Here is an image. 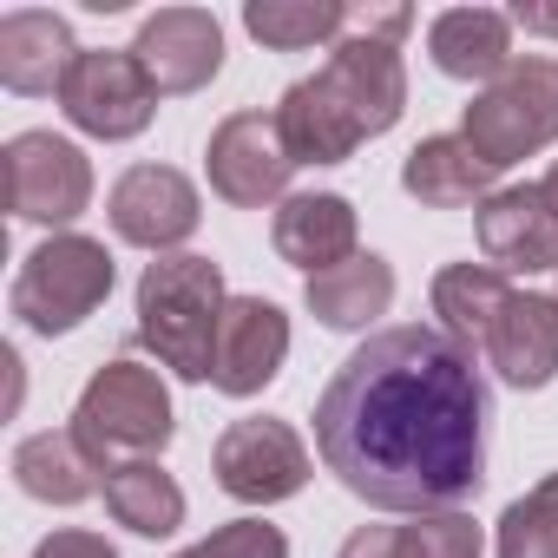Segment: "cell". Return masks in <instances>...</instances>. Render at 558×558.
<instances>
[{"instance_id":"obj_20","label":"cell","mask_w":558,"mask_h":558,"mask_svg":"<svg viewBox=\"0 0 558 558\" xmlns=\"http://www.w3.org/2000/svg\"><path fill=\"white\" fill-rule=\"evenodd\" d=\"M303 303H310V316H316L323 329H342V336H349V329H368V323H381V316L395 310V263L375 256V250H362V256H349V263L310 276V283H303Z\"/></svg>"},{"instance_id":"obj_25","label":"cell","mask_w":558,"mask_h":558,"mask_svg":"<svg viewBox=\"0 0 558 558\" xmlns=\"http://www.w3.org/2000/svg\"><path fill=\"white\" fill-rule=\"evenodd\" d=\"M243 27L269 53H303V47L342 40L349 34V8L342 0H243Z\"/></svg>"},{"instance_id":"obj_23","label":"cell","mask_w":558,"mask_h":558,"mask_svg":"<svg viewBox=\"0 0 558 558\" xmlns=\"http://www.w3.org/2000/svg\"><path fill=\"white\" fill-rule=\"evenodd\" d=\"M434 316H440V336H453L466 355H480L486 342H493V329H499V316H506V303L519 296L506 276L493 269V263H447L440 276H434Z\"/></svg>"},{"instance_id":"obj_21","label":"cell","mask_w":558,"mask_h":558,"mask_svg":"<svg viewBox=\"0 0 558 558\" xmlns=\"http://www.w3.org/2000/svg\"><path fill=\"white\" fill-rule=\"evenodd\" d=\"M427 60L447 80H499L512 66V14L499 8H447L427 27Z\"/></svg>"},{"instance_id":"obj_28","label":"cell","mask_w":558,"mask_h":558,"mask_svg":"<svg viewBox=\"0 0 558 558\" xmlns=\"http://www.w3.org/2000/svg\"><path fill=\"white\" fill-rule=\"evenodd\" d=\"M178 558H290V538L269 519H230V525H217L210 538H197Z\"/></svg>"},{"instance_id":"obj_5","label":"cell","mask_w":558,"mask_h":558,"mask_svg":"<svg viewBox=\"0 0 558 558\" xmlns=\"http://www.w3.org/2000/svg\"><path fill=\"white\" fill-rule=\"evenodd\" d=\"M460 138L493 165L512 171L519 158L558 145V60H512L460 119Z\"/></svg>"},{"instance_id":"obj_31","label":"cell","mask_w":558,"mask_h":558,"mask_svg":"<svg viewBox=\"0 0 558 558\" xmlns=\"http://www.w3.org/2000/svg\"><path fill=\"white\" fill-rule=\"evenodd\" d=\"M336 558H395V525H362V532H349Z\"/></svg>"},{"instance_id":"obj_14","label":"cell","mask_w":558,"mask_h":558,"mask_svg":"<svg viewBox=\"0 0 558 558\" xmlns=\"http://www.w3.org/2000/svg\"><path fill=\"white\" fill-rule=\"evenodd\" d=\"M480 230V250L499 276H538V269H558V217L545 204L538 184H506L480 204L473 217Z\"/></svg>"},{"instance_id":"obj_12","label":"cell","mask_w":558,"mask_h":558,"mask_svg":"<svg viewBox=\"0 0 558 558\" xmlns=\"http://www.w3.org/2000/svg\"><path fill=\"white\" fill-rule=\"evenodd\" d=\"M283 362H290V316L269 296H230L223 329H217L210 388L230 395V401H250V395H263L276 375H283Z\"/></svg>"},{"instance_id":"obj_4","label":"cell","mask_w":558,"mask_h":558,"mask_svg":"<svg viewBox=\"0 0 558 558\" xmlns=\"http://www.w3.org/2000/svg\"><path fill=\"white\" fill-rule=\"evenodd\" d=\"M119 283L112 269V250L99 236H80V230H60L47 236L40 250H27L21 276H14V316L34 329V336H73Z\"/></svg>"},{"instance_id":"obj_11","label":"cell","mask_w":558,"mask_h":558,"mask_svg":"<svg viewBox=\"0 0 558 558\" xmlns=\"http://www.w3.org/2000/svg\"><path fill=\"white\" fill-rule=\"evenodd\" d=\"M132 53L145 66V80L158 86V99H184L223 73V27L210 8H158L138 21Z\"/></svg>"},{"instance_id":"obj_9","label":"cell","mask_w":558,"mask_h":558,"mask_svg":"<svg viewBox=\"0 0 558 558\" xmlns=\"http://www.w3.org/2000/svg\"><path fill=\"white\" fill-rule=\"evenodd\" d=\"M204 171H210V191L236 210H263V204H283L290 197V178H296V158L283 145V125L276 112H230L210 145H204Z\"/></svg>"},{"instance_id":"obj_33","label":"cell","mask_w":558,"mask_h":558,"mask_svg":"<svg viewBox=\"0 0 558 558\" xmlns=\"http://www.w3.org/2000/svg\"><path fill=\"white\" fill-rule=\"evenodd\" d=\"M538 191H545V204H551V217H558V165L545 171V184H538Z\"/></svg>"},{"instance_id":"obj_19","label":"cell","mask_w":558,"mask_h":558,"mask_svg":"<svg viewBox=\"0 0 558 558\" xmlns=\"http://www.w3.org/2000/svg\"><path fill=\"white\" fill-rule=\"evenodd\" d=\"M14 486L40 506H80L106 486V466L73 427H47L14 447Z\"/></svg>"},{"instance_id":"obj_13","label":"cell","mask_w":558,"mask_h":558,"mask_svg":"<svg viewBox=\"0 0 558 558\" xmlns=\"http://www.w3.org/2000/svg\"><path fill=\"white\" fill-rule=\"evenodd\" d=\"M323 80L336 86V99L349 106L362 138L395 132L401 112H408V66H401V47H388V40H362V34L336 40Z\"/></svg>"},{"instance_id":"obj_29","label":"cell","mask_w":558,"mask_h":558,"mask_svg":"<svg viewBox=\"0 0 558 558\" xmlns=\"http://www.w3.org/2000/svg\"><path fill=\"white\" fill-rule=\"evenodd\" d=\"M34 558H119V551L106 545V532H86V525H60V532H47V538L34 545Z\"/></svg>"},{"instance_id":"obj_16","label":"cell","mask_w":558,"mask_h":558,"mask_svg":"<svg viewBox=\"0 0 558 558\" xmlns=\"http://www.w3.org/2000/svg\"><path fill=\"white\" fill-rule=\"evenodd\" d=\"M355 236H362V223H355V204L342 191H296V197L276 204V223H269L276 256L296 263V269H310V276L362 256Z\"/></svg>"},{"instance_id":"obj_2","label":"cell","mask_w":558,"mask_h":558,"mask_svg":"<svg viewBox=\"0 0 558 558\" xmlns=\"http://www.w3.org/2000/svg\"><path fill=\"white\" fill-rule=\"evenodd\" d=\"M223 269L210 256H158L138 276V342L178 375V381H210L217 368V329H223Z\"/></svg>"},{"instance_id":"obj_8","label":"cell","mask_w":558,"mask_h":558,"mask_svg":"<svg viewBox=\"0 0 558 558\" xmlns=\"http://www.w3.org/2000/svg\"><path fill=\"white\" fill-rule=\"evenodd\" d=\"M93 204V158L60 132H14L8 138V210L21 223H47L53 236L86 217Z\"/></svg>"},{"instance_id":"obj_17","label":"cell","mask_w":558,"mask_h":558,"mask_svg":"<svg viewBox=\"0 0 558 558\" xmlns=\"http://www.w3.org/2000/svg\"><path fill=\"white\" fill-rule=\"evenodd\" d=\"M486 362L519 395L551 388L558 381V296H512L486 342Z\"/></svg>"},{"instance_id":"obj_3","label":"cell","mask_w":558,"mask_h":558,"mask_svg":"<svg viewBox=\"0 0 558 558\" xmlns=\"http://www.w3.org/2000/svg\"><path fill=\"white\" fill-rule=\"evenodd\" d=\"M73 434L99 453L106 473L125 466V460H158V453L171 447V434H178V421H171V388L158 381V368L119 355V362H106V368L80 388V401H73Z\"/></svg>"},{"instance_id":"obj_1","label":"cell","mask_w":558,"mask_h":558,"mask_svg":"<svg viewBox=\"0 0 558 558\" xmlns=\"http://www.w3.org/2000/svg\"><path fill=\"white\" fill-rule=\"evenodd\" d=\"M493 388L480 362L427 329L401 323L368 336L316 401L323 466L381 512H440L486 480Z\"/></svg>"},{"instance_id":"obj_10","label":"cell","mask_w":558,"mask_h":558,"mask_svg":"<svg viewBox=\"0 0 558 558\" xmlns=\"http://www.w3.org/2000/svg\"><path fill=\"white\" fill-rule=\"evenodd\" d=\"M106 217H112L119 243H138L151 256H178V243L197 236V223H204V197L178 165H132L112 184Z\"/></svg>"},{"instance_id":"obj_27","label":"cell","mask_w":558,"mask_h":558,"mask_svg":"<svg viewBox=\"0 0 558 558\" xmlns=\"http://www.w3.org/2000/svg\"><path fill=\"white\" fill-rule=\"evenodd\" d=\"M480 525L460 506L440 512H414L408 525H395V558H480Z\"/></svg>"},{"instance_id":"obj_18","label":"cell","mask_w":558,"mask_h":558,"mask_svg":"<svg viewBox=\"0 0 558 558\" xmlns=\"http://www.w3.org/2000/svg\"><path fill=\"white\" fill-rule=\"evenodd\" d=\"M493 165L460 138V132H434V138H421L414 151H408V165H401V191L414 197V204H427V210H480L486 197H493Z\"/></svg>"},{"instance_id":"obj_15","label":"cell","mask_w":558,"mask_h":558,"mask_svg":"<svg viewBox=\"0 0 558 558\" xmlns=\"http://www.w3.org/2000/svg\"><path fill=\"white\" fill-rule=\"evenodd\" d=\"M80 53L86 47H73V27L60 14H40V8L0 14V86L21 99H60Z\"/></svg>"},{"instance_id":"obj_24","label":"cell","mask_w":558,"mask_h":558,"mask_svg":"<svg viewBox=\"0 0 558 558\" xmlns=\"http://www.w3.org/2000/svg\"><path fill=\"white\" fill-rule=\"evenodd\" d=\"M106 512L138 538H171L184 525V486L158 460H125L106 473Z\"/></svg>"},{"instance_id":"obj_6","label":"cell","mask_w":558,"mask_h":558,"mask_svg":"<svg viewBox=\"0 0 558 558\" xmlns=\"http://www.w3.org/2000/svg\"><path fill=\"white\" fill-rule=\"evenodd\" d=\"M210 473L230 499L243 506H276V499H296L310 486V447L290 421H276V414H243L217 434L210 447Z\"/></svg>"},{"instance_id":"obj_7","label":"cell","mask_w":558,"mask_h":558,"mask_svg":"<svg viewBox=\"0 0 558 558\" xmlns=\"http://www.w3.org/2000/svg\"><path fill=\"white\" fill-rule=\"evenodd\" d=\"M60 112L86 132V138H138L151 119H158V86L145 80L138 53L132 47H86L66 73V93H60Z\"/></svg>"},{"instance_id":"obj_22","label":"cell","mask_w":558,"mask_h":558,"mask_svg":"<svg viewBox=\"0 0 558 558\" xmlns=\"http://www.w3.org/2000/svg\"><path fill=\"white\" fill-rule=\"evenodd\" d=\"M276 125H283V145L296 165H349L362 132L349 119V106L336 99V86L316 73V80H296L283 93V106H276Z\"/></svg>"},{"instance_id":"obj_32","label":"cell","mask_w":558,"mask_h":558,"mask_svg":"<svg viewBox=\"0 0 558 558\" xmlns=\"http://www.w3.org/2000/svg\"><path fill=\"white\" fill-rule=\"evenodd\" d=\"M512 27H525V34H545V40H558V8H532V0H519V8H512Z\"/></svg>"},{"instance_id":"obj_26","label":"cell","mask_w":558,"mask_h":558,"mask_svg":"<svg viewBox=\"0 0 558 558\" xmlns=\"http://www.w3.org/2000/svg\"><path fill=\"white\" fill-rule=\"evenodd\" d=\"M493 551L499 558H558V473H545L532 493H519L499 512Z\"/></svg>"},{"instance_id":"obj_30","label":"cell","mask_w":558,"mask_h":558,"mask_svg":"<svg viewBox=\"0 0 558 558\" xmlns=\"http://www.w3.org/2000/svg\"><path fill=\"white\" fill-rule=\"evenodd\" d=\"M408 27H414L408 8H349V34H362V40H388V47H401Z\"/></svg>"}]
</instances>
